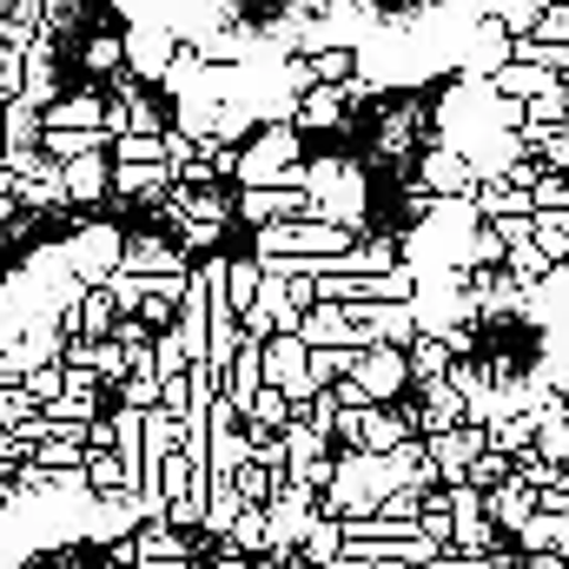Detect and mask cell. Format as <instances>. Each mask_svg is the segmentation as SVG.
Listing matches in <instances>:
<instances>
[{
    "mask_svg": "<svg viewBox=\"0 0 569 569\" xmlns=\"http://www.w3.org/2000/svg\"><path fill=\"white\" fill-rule=\"evenodd\" d=\"M443 385H450L457 398H477V391L490 385V378H483V358H463V365H450V371H443Z\"/></svg>",
    "mask_w": 569,
    "mask_h": 569,
    "instance_id": "f35d334b",
    "label": "cell"
},
{
    "mask_svg": "<svg viewBox=\"0 0 569 569\" xmlns=\"http://www.w3.org/2000/svg\"><path fill=\"white\" fill-rule=\"evenodd\" d=\"M172 47H179V40H172L159 20H133V27L120 33V73H133L140 87H146V80H159V73H166V60H172Z\"/></svg>",
    "mask_w": 569,
    "mask_h": 569,
    "instance_id": "8992f818",
    "label": "cell"
},
{
    "mask_svg": "<svg viewBox=\"0 0 569 569\" xmlns=\"http://www.w3.org/2000/svg\"><path fill=\"white\" fill-rule=\"evenodd\" d=\"M305 351H358V338H351V325H345V311L338 305H311L305 318H298V331H291Z\"/></svg>",
    "mask_w": 569,
    "mask_h": 569,
    "instance_id": "7c38bea8",
    "label": "cell"
},
{
    "mask_svg": "<svg viewBox=\"0 0 569 569\" xmlns=\"http://www.w3.org/2000/svg\"><path fill=\"white\" fill-rule=\"evenodd\" d=\"M391 266H405V259H398V239H391V232H358L351 252L331 259L325 272H338V279H378V272H391Z\"/></svg>",
    "mask_w": 569,
    "mask_h": 569,
    "instance_id": "30bf717a",
    "label": "cell"
},
{
    "mask_svg": "<svg viewBox=\"0 0 569 569\" xmlns=\"http://www.w3.org/2000/svg\"><path fill=\"white\" fill-rule=\"evenodd\" d=\"M530 40H543V47H569V7H543L537 27H530Z\"/></svg>",
    "mask_w": 569,
    "mask_h": 569,
    "instance_id": "ab89813d",
    "label": "cell"
},
{
    "mask_svg": "<svg viewBox=\"0 0 569 569\" xmlns=\"http://www.w3.org/2000/svg\"><path fill=\"white\" fill-rule=\"evenodd\" d=\"M120 411H159V378H152V371H133V378H127V385H120Z\"/></svg>",
    "mask_w": 569,
    "mask_h": 569,
    "instance_id": "d590c367",
    "label": "cell"
},
{
    "mask_svg": "<svg viewBox=\"0 0 569 569\" xmlns=\"http://www.w3.org/2000/svg\"><path fill=\"white\" fill-rule=\"evenodd\" d=\"M291 557H298L305 569H325V563H338V557H345V537H338V523H325V517H318V523L305 530V543H298Z\"/></svg>",
    "mask_w": 569,
    "mask_h": 569,
    "instance_id": "cb8c5ba5",
    "label": "cell"
},
{
    "mask_svg": "<svg viewBox=\"0 0 569 569\" xmlns=\"http://www.w3.org/2000/svg\"><path fill=\"white\" fill-rule=\"evenodd\" d=\"M0 146H40V113L27 100H7L0 107Z\"/></svg>",
    "mask_w": 569,
    "mask_h": 569,
    "instance_id": "4316f807",
    "label": "cell"
},
{
    "mask_svg": "<svg viewBox=\"0 0 569 569\" xmlns=\"http://www.w3.org/2000/svg\"><path fill=\"white\" fill-rule=\"evenodd\" d=\"M530 517H537V497H530L523 483H497V490H483V523H490L503 543H510Z\"/></svg>",
    "mask_w": 569,
    "mask_h": 569,
    "instance_id": "4fadbf2b",
    "label": "cell"
},
{
    "mask_svg": "<svg viewBox=\"0 0 569 569\" xmlns=\"http://www.w3.org/2000/svg\"><path fill=\"white\" fill-rule=\"evenodd\" d=\"M305 67H311V80H318V87H345V80L358 73V53H345V47H331V53H311Z\"/></svg>",
    "mask_w": 569,
    "mask_h": 569,
    "instance_id": "d6a6232c",
    "label": "cell"
},
{
    "mask_svg": "<svg viewBox=\"0 0 569 569\" xmlns=\"http://www.w3.org/2000/svg\"><path fill=\"white\" fill-rule=\"evenodd\" d=\"M557 490L569 497V463H557Z\"/></svg>",
    "mask_w": 569,
    "mask_h": 569,
    "instance_id": "7dc6e473",
    "label": "cell"
},
{
    "mask_svg": "<svg viewBox=\"0 0 569 569\" xmlns=\"http://www.w3.org/2000/svg\"><path fill=\"white\" fill-rule=\"evenodd\" d=\"M291 166H305V133L298 127H259L232 159V186L239 192H272V186H284Z\"/></svg>",
    "mask_w": 569,
    "mask_h": 569,
    "instance_id": "7a4b0ae2",
    "label": "cell"
},
{
    "mask_svg": "<svg viewBox=\"0 0 569 569\" xmlns=\"http://www.w3.org/2000/svg\"><path fill=\"white\" fill-rule=\"evenodd\" d=\"M325 569H378V563H358V557H338V563H325Z\"/></svg>",
    "mask_w": 569,
    "mask_h": 569,
    "instance_id": "bcb514c9",
    "label": "cell"
},
{
    "mask_svg": "<svg viewBox=\"0 0 569 569\" xmlns=\"http://www.w3.org/2000/svg\"><path fill=\"white\" fill-rule=\"evenodd\" d=\"M318 523V497L311 490H298V483H272V497H266V550H298L305 543V530Z\"/></svg>",
    "mask_w": 569,
    "mask_h": 569,
    "instance_id": "3957f363",
    "label": "cell"
},
{
    "mask_svg": "<svg viewBox=\"0 0 569 569\" xmlns=\"http://www.w3.org/2000/svg\"><path fill=\"white\" fill-rule=\"evenodd\" d=\"M20 418H33V405H27L20 391H0V430H13Z\"/></svg>",
    "mask_w": 569,
    "mask_h": 569,
    "instance_id": "60d3db41",
    "label": "cell"
},
{
    "mask_svg": "<svg viewBox=\"0 0 569 569\" xmlns=\"http://www.w3.org/2000/svg\"><path fill=\"white\" fill-rule=\"evenodd\" d=\"M563 87H569V80H563ZM557 133H569V100H563V127H557Z\"/></svg>",
    "mask_w": 569,
    "mask_h": 569,
    "instance_id": "c3c4849f",
    "label": "cell"
},
{
    "mask_svg": "<svg viewBox=\"0 0 569 569\" xmlns=\"http://www.w3.org/2000/svg\"><path fill=\"white\" fill-rule=\"evenodd\" d=\"M0 47H7V13H0Z\"/></svg>",
    "mask_w": 569,
    "mask_h": 569,
    "instance_id": "681fc988",
    "label": "cell"
},
{
    "mask_svg": "<svg viewBox=\"0 0 569 569\" xmlns=\"http://www.w3.org/2000/svg\"><path fill=\"white\" fill-rule=\"evenodd\" d=\"M120 272H133V279H172V272H192V266L172 252L166 232H127L120 239Z\"/></svg>",
    "mask_w": 569,
    "mask_h": 569,
    "instance_id": "9c48e42d",
    "label": "cell"
},
{
    "mask_svg": "<svg viewBox=\"0 0 569 569\" xmlns=\"http://www.w3.org/2000/svg\"><path fill=\"white\" fill-rule=\"evenodd\" d=\"M13 212H20V206H13V192H0V226H13Z\"/></svg>",
    "mask_w": 569,
    "mask_h": 569,
    "instance_id": "f6af8a7d",
    "label": "cell"
},
{
    "mask_svg": "<svg viewBox=\"0 0 569 569\" xmlns=\"http://www.w3.org/2000/svg\"><path fill=\"white\" fill-rule=\"evenodd\" d=\"M530 246L543 252V266L557 272L569 259V212H530Z\"/></svg>",
    "mask_w": 569,
    "mask_h": 569,
    "instance_id": "603a6c76",
    "label": "cell"
},
{
    "mask_svg": "<svg viewBox=\"0 0 569 569\" xmlns=\"http://www.w3.org/2000/svg\"><path fill=\"white\" fill-rule=\"evenodd\" d=\"M80 67H87V73H100V80H113V73H120V33H87Z\"/></svg>",
    "mask_w": 569,
    "mask_h": 569,
    "instance_id": "4dcf8cb0",
    "label": "cell"
},
{
    "mask_svg": "<svg viewBox=\"0 0 569 569\" xmlns=\"http://www.w3.org/2000/svg\"><path fill=\"white\" fill-rule=\"evenodd\" d=\"M477 450H490V437L470 430V425L443 430V437H425V463H430V477H437V490H443V483H463V470H470Z\"/></svg>",
    "mask_w": 569,
    "mask_h": 569,
    "instance_id": "ba28073f",
    "label": "cell"
},
{
    "mask_svg": "<svg viewBox=\"0 0 569 569\" xmlns=\"http://www.w3.org/2000/svg\"><path fill=\"white\" fill-rule=\"evenodd\" d=\"M530 212H569V179L537 172V186H530Z\"/></svg>",
    "mask_w": 569,
    "mask_h": 569,
    "instance_id": "74e56055",
    "label": "cell"
},
{
    "mask_svg": "<svg viewBox=\"0 0 569 569\" xmlns=\"http://www.w3.org/2000/svg\"><path fill=\"white\" fill-rule=\"evenodd\" d=\"M279 443H284V477H298V470H311V463H325V457H331V443H325L311 425H298V418L279 430Z\"/></svg>",
    "mask_w": 569,
    "mask_h": 569,
    "instance_id": "7402d4cb",
    "label": "cell"
},
{
    "mask_svg": "<svg viewBox=\"0 0 569 569\" xmlns=\"http://www.w3.org/2000/svg\"><path fill=\"white\" fill-rule=\"evenodd\" d=\"M252 569H305L298 557H284V550H266V557H252Z\"/></svg>",
    "mask_w": 569,
    "mask_h": 569,
    "instance_id": "7bdbcfd3",
    "label": "cell"
},
{
    "mask_svg": "<svg viewBox=\"0 0 569 569\" xmlns=\"http://www.w3.org/2000/svg\"><path fill=\"white\" fill-rule=\"evenodd\" d=\"M252 133H259V120H252L239 100H219V107H212V140H219V146H232V152H239Z\"/></svg>",
    "mask_w": 569,
    "mask_h": 569,
    "instance_id": "484cf974",
    "label": "cell"
},
{
    "mask_svg": "<svg viewBox=\"0 0 569 569\" xmlns=\"http://www.w3.org/2000/svg\"><path fill=\"white\" fill-rule=\"evenodd\" d=\"M246 503L232 497V483H212L206 490V517H199V537H212V543H226V530H232V517H239Z\"/></svg>",
    "mask_w": 569,
    "mask_h": 569,
    "instance_id": "d4e9b609",
    "label": "cell"
},
{
    "mask_svg": "<svg viewBox=\"0 0 569 569\" xmlns=\"http://www.w3.org/2000/svg\"><path fill=\"white\" fill-rule=\"evenodd\" d=\"M503 266H510V279H517V284H543V279H550V266H543V252H537V246H510V252H503Z\"/></svg>",
    "mask_w": 569,
    "mask_h": 569,
    "instance_id": "8d00e7d4",
    "label": "cell"
},
{
    "mask_svg": "<svg viewBox=\"0 0 569 569\" xmlns=\"http://www.w3.org/2000/svg\"><path fill=\"white\" fill-rule=\"evenodd\" d=\"M291 127H298V133L345 127V100H338V87H311V93H298V100H291Z\"/></svg>",
    "mask_w": 569,
    "mask_h": 569,
    "instance_id": "ac0fdd59",
    "label": "cell"
},
{
    "mask_svg": "<svg viewBox=\"0 0 569 569\" xmlns=\"http://www.w3.org/2000/svg\"><path fill=\"white\" fill-rule=\"evenodd\" d=\"M398 443H411V430H405V418L391 405H365L358 411V450L365 457H391Z\"/></svg>",
    "mask_w": 569,
    "mask_h": 569,
    "instance_id": "e0dca14e",
    "label": "cell"
},
{
    "mask_svg": "<svg viewBox=\"0 0 569 569\" xmlns=\"http://www.w3.org/2000/svg\"><path fill=\"white\" fill-rule=\"evenodd\" d=\"M100 113H107V100L93 87H80V93H60L40 113V133H100Z\"/></svg>",
    "mask_w": 569,
    "mask_h": 569,
    "instance_id": "8fae6325",
    "label": "cell"
},
{
    "mask_svg": "<svg viewBox=\"0 0 569 569\" xmlns=\"http://www.w3.org/2000/svg\"><path fill=\"white\" fill-rule=\"evenodd\" d=\"M80 457H87V430H53L27 463H33V470H47V477H73V470H80Z\"/></svg>",
    "mask_w": 569,
    "mask_h": 569,
    "instance_id": "d6986e66",
    "label": "cell"
},
{
    "mask_svg": "<svg viewBox=\"0 0 569 569\" xmlns=\"http://www.w3.org/2000/svg\"><path fill=\"white\" fill-rule=\"evenodd\" d=\"M351 358H358V351H305V378H311V391H331L338 378H351Z\"/></svg>",
    "mask_w": 569,
    "mask_h": 569,
    "instance_id": "f1b7e54d",
    "label": "cell"
},
{
    "mask_svg": "<svg viewBox=\"0 0 569 569\" xmlns=\"http://www.w3.org/2000/svg\"><path fill=\"white\" fill-rule=\"evenodd\" d=\"M351 385L371 398V405H398L405 391H411V371H405V351H391V345H365L358 358H351Z\"/></svg>",
    "mask_w": 569,
    "mask_h": 569,
    "instance_id": "277c9868",
    "label": "cell"
},
{
    "mask_svg": "<svg viewBox=\"0 0 569 569\" xmlns=\"http://www.w3.org/2000/svg\"><path fill=\"white\" fill-rule=\"evenodd\" d=\"M166 186H172V172L166 166H113L107 172V199H133V206H159L166 199Z\"/></svg>",
    "mask_w": 569,
    "mask_h": 569,
    "instance_id": "9a60e30c",
    "label": "cell"
},
{
    "mask_svg": "<svg viewBox=\"0 0 569 569\" xmlns=\"http://www.w3.org/2000/svg\"><path fill=\"white\" fill-rule=\"evenodd\" d=\"M226 550H239V557H266V510H239L232 530H226Z\"/></svg>",
    "mask_w": 569,
    "mask_h": 569,
    "instance_id": "f546056e",
    "label": "cell"
},
{
    "mask_svg": "<svg viewBox=\"0 0 569 569\" xmlns=\"http://www.w3.org/2000/svg\"><path fill=\"white\" fill-rule=\"evenodd\" d=\"M483 437H490V450H497V457H523V450L537 443V425H530V411H523V418H497Z\"/></svg>",
    "mask_w": 569,
    "mask_h": 569,
    "instance_id": "83f0119b",
    "label": "cell"
},
{
    "mask_svg": "<svg viewBox=\"0 0 569 569\" xmlns=\"http://www.w3.org/2000/svg\"><path fill=\"white\" fill-rule=\"evenodd\" d=\"M411 179L425 186L430 199H470V192H477L470 159H463V152H450V146H425V152H418V166H411Z\"/></svg>",
    "mask_w": 569,
    "mask_h": 569,
    "instance_id": "52a82bcc",
    "label": "cell"
},
{
    "mask_svg": "<svg viewBox=\"0 0 569 569\" xmlns=\"http://www.w3.org/2000/svg\"><path fill=\"white\" fill-rule=\"evenodd\" d=\"M212 569H252V557H239V550H226V543H219V557H212Z\"/></svg>",
    "mask_w": 569,
    "mask_h": 569,
    "instance_id": "ee69618b",
    "label": "cell"
},
{
    "mask_svg": "<svg viewBox=\"0 0 569 569\" xmlns=\"http://www.w3.org/2000/svg\"><path fill=\"white\" fill-rule=\"evenodd\" d=\"M305 199L325 226H345V232H365V206H371V186H365V166L358 159H305Z\"/></svg>",
    "mask_w": 569,
    "mask_h": 569,
    "instance_id": "6da1fadb",
    "label": "cell"
},
{
    "mask_svg": "<svg viewBox=\"0 0 569 569\" xmlns=\"http://www.w3.org/2000/svg\"><path fill=\"white\" fill-rule=\"evenodd\" d=\"M87 450H113V425H107V418L87 425Z\"/></svg>",
    "mask_w": 569,
    "mask_h": 569,
    "instance_id": "b9f144b4",
    "label": "cell"
},
{
    "mask_svg": "<svg viewBox=\"0 0 569 569\" xmlns=\"http://www.w3.org/2000/svg\"><path fill=\"white\" fill-rule=\"evenodd\" d=\"M425 133H430L425 100H418V93L391 100V107L378 113V159H411V152H425Z\"/></svg>",
    "mask_w": 569,
    "mask_h": 569,
    "instance_id": "5b68a950",
    "label": "cell"
},
{
    "mask_svg": "<svg viewBox=\"0 0 569 569\" xmlns=\"http://www.w3.org/2000/svg\"><path fill=\"white\" fill-rule=\"evenodd\" d=\"M418 537H425L430 550H450V510H443V490H430L425 503H418Z\"/></svg>",
    "mask_w": 569,
    "mask_h": 569,
    "instance_id": "1f68e13d",
    "label": "cell"
},
{
    "mask_svg": "<svg viewBox=\"0 0 569 569\" xmlns=\"http://www.w3.org/2000/svg\"><path fill=\"white\" fill-rule=\"evenodd\" d=\"M127 550H133V563H179V557H192V543L172 537L166 523H140V530L127 537Z\"/></svg>",
    "mask_w": 569,
    "mask_h": 569,
    "instance_id": "44dd1931",
    "label": "cell"
},
{
    "mask_svg": "<svg viewBox=\"0 0 569 569\" xmlns=\"http://www.w3.org/2000/svg\"><path fill=\"white\" fill-rule=\"evenodd\" d=\"M219 298H226V311H232V318H246V311H252V298H259V259H252V252L226 259V272H219Z\"/></svg>",
    "mask_w": 569,
    "mask_h": 569,
    "instance_id": "ffe728a7",
    "label": "cell"
},
{
    "mask_svg": "<svg viewBox=\"0 0 569 569\" xmlns=\"http://www.w3.org/2000/svg\"><path fill=\"white\" fill-rule=\"evenodd\" d=\"M463 483L483 497V490H497V483H510V457H497V450H477L470 457V470H463Z\"/></svg>",
    "mask_w": 569,
    "mask_h": 569,
    "instance_id": "836d02e7",
    "label": "cell"
},
{
    "mask_svg": "<svg viewBox=\"0 0 569 569\" xmlns=\"http://www.w3.org/2000/svg\"><path fill=\"white\" fill-rule=\"evenodd\" d=\"M391 7H425V0H391Z\"/></svg>",
    "mask_w": 569,
    "mask_h": 569,
    "instance_id": "f907efd6",
    "label": "cell"
},
{
    "mask_svg": "<svg viewBox=\"0 0 569 569\" xmlns=\"http://www.w3.org/2000/svg\"><path fill=\"white\" fill-rule=\"evenodd\" d=\"M411 398H418V437H443V430L463 425V398L437 378V385H411Z\"/></svg>",
    "mask_w": 569,
    "mask_h": 569,
    "instance_id": "2e32d148",
    "label": "cell"
},
{
    "mask_svg": "<svg viewBox=\"0 0 569 569\" xmlns=\"http://www.w3.org/2000/svg\"><path fill=\"white\" fill-rule=\"evenodd\" d=\"M107 152H93V159H67L60 166V206H100L107 199Z\"/></svg>",
    "mask_w": 569,
    "mask_h": 569,
    "instance_id": "5bb4252c",
    "label": "cell"
},
{
    "mask_svg": "<svg viewBox=\"0 0 569 569\" xmlns=\"http://www.w3.org/2000/svg\"><path fill=\"white\" fill-rule=\"evenodd\" d=\"M272 483H279V477H266L259 463H246V470L232 477V497H239L246 510H266V497H272Z\"/></svg>",
    "mask_w": 569,
    "mask_h": 569,
    "instance_id": "e575fe53",
    "label": "cell"
}]
</instances>
